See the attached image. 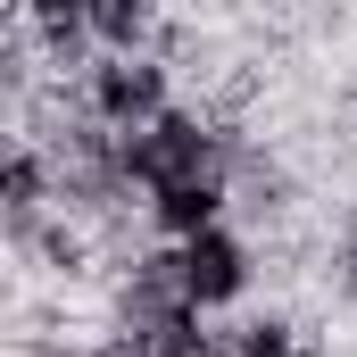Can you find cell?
<instances>
[{
  "label": "cell",
  "mask_w": 357,
  "mask_h": 357,
  "mask_svg": "<svg viewBox=\"0 0 357 357\" xmlns=\"http://www.w3.org/2000/svg\"><path fill=\"white\" fill-rule=\"evenodd\" d=\"M75 108L100 133H142L175 108V59L167 50H100L75 75Z\"/></svg>",
  "instance_id": "cell-1"
},
{
  "label": "cell",
  "mask_w": 357,
  "mask_h": 357,
  "mask_svg": "<svg viewBox=\"0 0 357 357\" xmlns=\"http://www.w3.org/2000/svg\"><path fill=\"white\" fill-rule=\"evenodd\" d=\"M175 250H183V307L225 316V307L250 299V282H258V241H250L233 216L208 225V233H191V241H175Z\"/></svg>",
  "instance_id": "cell-2"
},
{
  "label": "cell",
  "mask_w": 357,
  "mask_h": 357,
  "mask_svg": "<svg viewBox=\"0 0 357 357\" xmlns=\"http://www.w3.org/2000/svg\"><path fill=\"white\" fill-rule=\"evenodd\" d=\"M233 216V175H183V183H158L142 199V233L150 241H191L208 225Z\"/></svg>",
  "instance_id": "cell-3"
},
{
  "label": "cell",
  "mask_w": 357,
  "mask_h": 357,
  "mask_svg": "<svg viewBox=\"0 0 357 357\" xmlns=\"http://www.w3.org/2000/svg\"><path fill=\"white\" fill-rule=\"evenodd\" d=\"M91 42L100 50H158L167 42V0H91Z\"/></svg>",
  "instance_id": "cell-4"
},
{
  "label": "cell",
  "mask_w": 357,
  "mask_h": 357,
  "mask_svg": "<svg viewBox=\"0 0 357 357\" xmlns=\"http://www.w3.org/2000/svg\"><path fill=\"white\" fill-rule=\"evenodd\" d=\"M225 341H233V357H291L299 349V324H291L282 307H266V316H241Z\"/></svg>",
  "instance_id": "cell-5"
},
{
  "label": "cell",
  "mask_w": 357,
  "mask_h": 357,
  "mask_svg": "<svg viewBox=\"0 0 357 357\" xmlns=\"http://www.w3.org/2000/svg\"><path fill=\"white\" fill-rule=\"evenodd\" d=\"M324 282H333V299H349V307H357V208H341V225H333V250H324Z\"/></svg>",
  "instance_id": "cell-6"
},
{
  "label": "cell",
  "mask_w": 357,
  "mask_h": 357,
  "mask_svg": "<svg viewBox=\"0 0 357 357\" xmlns=\"http://www.w3.org/2000/svg\"><path fill=\"white\" fill-rule=\"evenodd\" d=\"M291 357H324V349H316V341H299V349H291Z\"/></svg>",
  "instance_id": "cell-7"
}]
</instances>
